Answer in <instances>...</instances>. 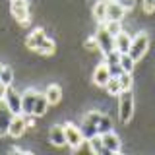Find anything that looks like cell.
Returning a JSON list of instances; mask_svg holds the SVG:
<instances>
[{
	"label": "cell",
	"mask_w": 155,
	"mask_h": 155,
	"mask_svg": "<svg viewBox=\"0 0 155 155\" xmlns=\"http://www.w3.org/2000/svg\"><path fill=\"white\" fill-rule=\"evenodd\" d=\"M134 116V93L132 89H124L118 93V118L122 124H128Z\"/></svg>",
	"instance_id": "1"
},
{
	"label": "cell",
	"mask_w": 155,
	"mask_h": 155,
	"mask_svg": "<svg viewBox=\"0 0 155 155\" xmlns=\"http://www.w3.org/2000/svg\"><path fill=\"white\" fill-rule=\"evenodd\" d=\"M147 47H149V35L147 33H138V35L132 37V43H130V54L136 62L140 60V58H143V54L147 52Z\"/></svg>",
	"instance_id": "2"
},
{
	"label": "cell",
	"mask_w": 155,
	"mask_h": 155,
	"mask_svg": "<svg viewBox=\"0 0 155 155\" xmlns=\"http://www.w3.org/2000/svg\"><path fill=\"white\" fill-rule=\"evenodd\" d=\"M64 126V136H66V145H70L72 149H78L81 143L85 142V138H84V134H81V130H80V126H76L74 122H66V124H62Z\"/></svg>",
	"instance_id": "3"
},
{
	"label": "cell",
	"mask_w": 155,
	"mask_h": 155,
	"mask_svg": "<svg viewBox=\"0 0 155 155\" xmlns=\"http://www.w3.org/2000/svg\"><path fill=\"white\" fill-rule=\"evenodd\" d=\"M99 116H101V113H97V110H89V113L84 116V120H81V124H80V130H81V134H84L85 140H89L91 136L99 134V132H97Z\"/></svg>",
	"instance_id": "4"
},
{
	"label": "cell",
	"mask_w": 155,
	"mask_h": 155,
	"mask_svg": "<svg viewBox=\"0 0 155 155\" xmlns=\"http://www.w3.org/2000/svg\"><path fill=\"white\" fill-rule=\"evenodd\" d=\"M95 41H97V48H99L103 54L114 51V37L107 31V27L103 23L99 25V29H97V33H95Z\"/></svg>",
	"instance_id": "5"
},
{
	"label": "cell",
	"mask_w": 155,
	"mask_h": 155,
	"mask_svg": "<svg viewBox=\"0 0 155 155\" xmlns=\"http://www.w3.org/2000/svg\"><path fill=\"white\" fill-rule=\"evenodd\" d=\"M10 12H12V16L16 18V21L19 23H25L29 21V2L27 0H10Z\"/></svg>",
	"instance_id": "6"
},
{
	"label": "cell",
	"mask_w": 155,
	"mask_h": 155,
	"mask_svg": "<svg viewBox=\"0 0 155 155\" xmlns=\"http://www.w3.org/2000/svg\"><path fill=\"white\" fill-rule=\"evenodd\" d=\"M4 103L8 105V109L14 114H21V93H18L12 85L8 87L6 95H4Z\"/></svg>",
	"instance_id": "7"
},
{
	"label": "cell",
	"mask_w": 155,
	"mask_h": 155,
	"mask_svg": "<svg viewBox=\"0 0 155 155\" xmlns=\"http://www.w3.org/2000/svg\"><path fill=\"white\" fill-rule=\"evenodd\" d=\"M25 130H27V124H25V120H23V114H14L12 122L8 126V136L14 138V140L21 138V136L25 134Z\"/></svg>",
	"instance_id": "8"
},
{
	"label": "cell",
	"mask_w": 155,
	"mask_h": 155,
	"mask_svg": "<svg viewBox=\"0 0 155 155\" xmlns=\"http://www.w3.org/2000/svg\"><path fill=\"white\" fill-rule=\"evenodd\" d=\"M101 138H103V145H105V149H107L109 153H118V151H120L122 142H120V138L113 132V130H110V132L101 134Z\"/></svg>",
	"instance_id": "9"
},
{
	"label": "cell",
	"mask_w": 155,
	"mask_h": 155,
	"mask_svg": "<svg viewBox=\"0 0 155 155\" xmlns=\"http://www.w3.org/2000/svg\"><path fill=\"white\" fill-rule=\"evenodd\" d=\"M37 95H39V91H35V89H25L21 93V113L33 114V107H35Z\"/></svg>",
	"instance_id": "10"
},
{
	"label": "cell",
	"mask_w": 155,
	"mask_h": 155,
	"mask_svg": "<svg viewBox=\"0 0 155 155\" xmlns=\"http://www.w3.org/2000/svg\"><path fill=\"white\" fill-rule=\"evenodd\" d=\"M14 118V113L8 109V105L4 101H0V138L8 134V126Z\"/></svg>",
	"instance_id": "11"
},
{
	"label": "cell",
	"mask_w": 155,
	"mask_h": 155,
	"mask_svg": "<svg viewBox=\"0 0 155 155\" xmlns=\"http://www.w3.org/2000/svg\"><path fill=\"white\" fill-rule=\"evenodd\" d=\"M48 140H51L52 145L56 147H62L66 145V136H64V126L62 124H54L51 130H48Z\"/></svg>",
	"instance_id": "12"
},
{
	"label": "cell",
	"mask_w": 155,
	"mask_h": 155,
	"mask_svg": "<svg viewBox=\"0 0 155 155\" xmlns=\"http://www.w3.org/2000/svg\"><path fill=\"white\" fill-rule=\"evenodd\" d=\"M110 78V72H109V66L105 64V62H101L99 66L93 70V84L99 85V87H105L107 81H109Z\"/></svg>",
	"instance_id": "13"
},
{
	"label": "cell",
	"mask_w": 155,
	"mask_h": 155,
	"mask_svg": "<svg viewBox=\"0 0 155 155\" xmlns=\"http://www.w3.org/2000/svg\"><path fill=\"white\" fill-rule=\"evenodd\" d=\"M124 16H126V10L120 6L118 2H114V0H109V2H107V19H118V21H122Z\"/></svg>",
	"instance_id": "14"
},
{
	"label": "cell",
	"mask_w": 155,
	"mask_h": 155,
	"mask_svg": "<svg viewBox=\"0 0 155 155\" xmlns=\"http://www.w3.org/2000/svg\"><path fill=\"white\" fill-rule=\"evenodd\" d=\"M130 43H132V37H130L124 29L114 37V48L118 52H128L130 51Z\"/></svg>",
	"instance_id": "15"
},
{
	"label": "cell",
	"mask_w": 155,
	"mask_h": 155,
	"mask_svg": "<svg viewBox=\"0 0 155 155\" xmlns=\"http://www.w3.org/2000/svg\"><path fill=\"white\" fill-rule=\"evenodd\" d=\"M45 37H47V33L43 31V29H35V31H31V33L27 35L25 43H27V47L31 48V51H35V48L41 45L43 41H45Z\"/></svg>",
	"instance_id": "16"
},
{
	"label": "cell",
	"mask_w": 155,
	"mask_h": 155,
	"mask_svg": "<svg viewBox=\"0 0 155 155\" xmlns=\"http://www.w3.org/2000/svg\"><path fill=\"white\" fill-rule=\"evenodd\" d=\"M45 95H47L48 105H58L62 101V89H60V85H56V84L48 85L47 89H45Z\"/></svg>",
	"instance_id": "17"
},
{
	"label": "cell",
	"mask_w": 155,
	"mask_h": 155,
	"mask_svg": "<svg viewBox=\"0 0 155 155\" xmlns=\"http://www.w3.org/2000/svg\"><path fill=\"white\" fill-rule=\"evenodd\" d=\"M54 51H56V43L48 37H45V41L35 48V52L41 54V56H51V54H54Z\"/></svg>",
	"instance_id": "18"
},
{
	"label": "cell",
	"mask_w": 155,
	"mask_h": 155,
	"mask_svg": "<svg viewBox=\"0 0 155 155\" xmlns=\"http://www.w3.org/2000/svg\"><path fill=\"white\" fill-rule=\"evenodd\" d=\"M87 143H89V149L93 151L95 155H103V153H109L105 149V145H103V138H101V134H95V136H91L89 140H87Z\"/></svg>",
	"instance_id": "19"
},
{
	"label": "cell",
	"mask_w": 155,
	"mask_h": 155,
	"mask_svg": "<svg viewBox=\"0 0 155 155\" xmlns=\"http://www.w3.org/2000/svg\"><path fill=\"white\" fill-rule=\"evenodd\" d=\"M48 101H47V95L45 93H39L37 95V101H35V107H33V114L35 116H43V114H47V110H48Z\"/></svg>",
	"instance_id": "20"
},
{
	"label": "cell",
	"mask_w": 155,
	"mask_h": 155,
	"mask_svg": "<svg viewBox=\"0 0 155 155\" xmlns=\"http://www.w3.org/2000/svg\"><path fill=\"white\" fill-rule=\"evenodd\" d=\"M93 18L99 23H105L107 19V0H97L93 6Z\"/></svg>",
	"instance_id": "21"
},
{
	"label": "cell",
	"mask_w": 155,
	"mask_h": 155,
	"mask_svg": "<svg viewBox=\"0 0 155 155\" xmlns=\"http://www.w3.org/2000/svg\"><path fill=\"white\" fill-rule=\"evenodd\" d=\"M110 130H113V120H110V116L101 114L99 116V122H97V132L105 134V132H110Z\"/></svg>",
	"instance_id": "22"
},
{
	"label": "cell",
	"mask_w": 155,
	"mask_h": 155,
	"mask_svg": "<svg viewBox=\"0 0 155 155\" xmlns=\"http://www.w3.org/2000/svg\"><path fill=\"white\" fill-rule=\"evenodd\" d=\"M105 89H107V93H109V95H118L120 91H122V87H120V81H118V78L110 76V78H109V81H107V85H105Z\"/></svg>",
	"instance_id": "23"
},
{
	"label": "cell",
	"mask_w": 155,
	"mask_h": 155,
	"mask_svg": "<svg viewBox=\"0 0 155 155\" xmlns=\"http://www.w3.org/2000/svg\"><path fill=\"white\" fill-rule=\"evenodd\" d=\"M120 66L124 68V72H134L136 60L132 58V54H130V52H122V54H120Z\"/></svg>",
	"instance_id": "24"
},
{
	"label": "cell",
	"mask_w": 155,
	"mask_h": 155,
	"mask_svg": "<svg viewBox=\"0 0 155 155\" xmlns=\"http://www.w3.org/2000/svg\"><path fill=\"white\" fill-rule=\"evenodd\" d=\"M103 25L107 27V31H109L113 37H116L120 31H122V21H118V19H107Z\"/></svg>",
	"instance_id": "25"
},
{
	"label": "cell",
	"mask_w": 155,
	"mask_h": 155,
	"mask_svg": "<svg viewBox=\"0 0 155 155\" xmlns=\"http://www.w3.org/2000/svg\"><path fill=\"white\" fill-rule=\"evenodd\" d=\"M118 81H120V87L124 89H132L134 85V80H132V72H122V74L118 76Z\"/></svg>",
	"instance_id": "26"
},
{
	"label": "cell",
	"mask_w": 155,
	"mask_h": 155,
	"mask_svg": "<svg viewBox=\"0 0 155 155\" xmlns=\"http://www.w3.org/2000/svg\"><path fill=\"white\" fill-rule=\"evenodd\" d=\"M0 81H2V84H6V85H12L14 84V70L10 66H4L2 74H0Z\"/></svg>",
	"instance_id": "27"
},
{
	"label": "cell",
	"mask_w": 155,
	"mask_h": 155,
	"mask_svg": "<svg viewBox=\"0 0 155 155\" xmlns=\"http://www.w3.org/2000/svg\"><path fill=\"white\" fill-rule=\"evenodd\" d=\"M142 10L145 14H153L155 12V0H142Z\"/></svg>",
	"instance_id": "28"
},
{
	"label": "cell",
	"mask_w": 155,
	"mask_h": 155,
	"mask_svg": "<svg viewBox=\"0 0 155 155\" xmlns=\"http://www.w3.org/2000/svg\"><path fill=\"white\" fill-rule=\"evenodd\" d=\"M85 48H87V51H93V48H97L95 37H93V39H87V41H85Z\"/></svg>",
	"instance_id": "29"
},
{
	"label": "cell",
	"mask_w": 155,
	"mask_h": 155,
	"mask_svg": "<svg viewBox=\"0 0 155 155\" xmlns=\"http://www.w3.org/2000/svg\"><path fill=\"white\" fill-rule=\"evenodd\" d=\"M8 87L10 85H6V84H2V81H0V101H4V95H6Z\"/></svg>",
	"instance_id": "30"
},
{
	"label": "cell",
	"mask_w": 155,
	"mask_h": 155,
	"mask_svg": "<svg viewBox=\"0 0 155 155\" xmlns=\"http://www.w3.org/2000/svg\"><path fill=\"white\" fill-rule=\"evenodd\" d=\"M4 66H6V64H2V62H0V74H2V70H4Z\"/></svg>",
	"instance_id": "31"
}]
</instances>
